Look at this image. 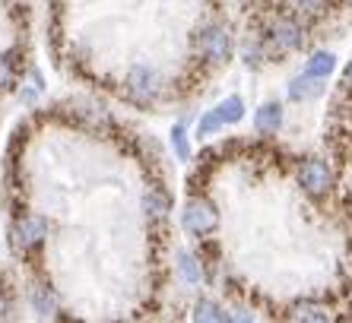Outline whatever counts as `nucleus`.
<instances>
[{"instance_id":"obj_13","label":"nucleus","mask_w":352,"mask_h":323,"mask_svg":"<svg viewBox=\"0 0 352 323\" xmlns=\"http://www.w3.org/2000/svg\"><path fill=\"white\" fill-rule=\"evenodd\" d=\"M333 67H336V57L330 51H314L308 57V64H305V73L314 76V80H327L330 73H333Z\"/></svg>"},{"instance_id":"obj_20","label":"nucleus","mask_w":352,"mask_h":323,"mask_svg":"<svg viewBox=\"0 0 352 323\" xmlns=\"http://www.w3.org/2000/svg\"><path fill=\"white\" fill-rule=\"evenodd\" d=\"M13 86V64L10 57H0V89H10Z\"/></svg>"},{"instance_id":"obj_7","label":"nucleus","mask_w":352,"mask_h":323,"mask_svg":"<svg viewBox=\"0 0 352 323\" xmlns=\"http://www.w3.org/2000/svg\"><path fill=\"white\" fill-rule=\"evenodd\" d=\"M283 124H286V111H283L279 102H263L254 111V130L261 137H276Z\"/></svg>"},{"instance_id":"obj_1","label":"nucleus","mask_w":352,"mask_h":323,"mask_svg":"<svg viewBox=\"0 0 352 323\" xmlns=\"http://www.w3.org/2000/svg\"><path fill=\"white\" fill-rule=\"evenodd\" d=\"M263 45H267V51L276 57H286V54H295V51H302L305 45V25L298 23V19L292 16H276L267 23V29H263Z\"/></svg>"},{"instance_id":"obj_8","label":"nucleus","mask_w":352,"mask_h":323,"mask_svg":"<svg viewBox=\"0 0 352 323\" xmlns=\"http://www.w3.org/2000/svg\"><path fill=\"white\" fill-rule=\"evenodd\" d=\"M289 98L292 102H308V98H318L320 92H324V80H314V76H308V73H298V76H292L286 86Z\"/></svg>"},{"instance_id":"obj_14","label":"nucleus","mask_w":352,"mask_h":323,"mask_svg":"<svg viewBox=\"0 0 352 323\" xmlns=\"http://www.w3.org/2000/svg\"><path fill=\"white\" fill-rule=\"evenodd\" d=\"M292 320L324 323V320H330V307L318 304V301H298V304L292 307Z\"/></svg>"},{"instance_id":"obj_4","label":"nucleus","mask_w":352,"mask_h":323,"mask_svg":"<svg viewBox=\"0 0 352 323\" xmlns=\"http://www.w3.org/2000/svg\"><path fill=\"white\" fill-rule=\"evenodd\" d=\"M298 187H302L308 197L320 200L333 190V168H330L327 159H305L298 165Z\"/></svg>"},{"instance_id":"obj_17","label":"nucleus","mask_w":352,"mask_h":323,"mask_svg":"<svg viewBox=\"0 0 352 323\" xmlns=\"http://www.w3.org/2000/svg\"><path fill=\"white\" fill-rule=\"evenodd\" d=\"M292 10L298 19H318L327 10V0H295Z\"/></svg>"},{"instance_id":"obj_6","label":"nucleus","mask_w":352,"mask_h":323,"mask_svg":"<svg viewBox=\"0 0 352 323\" xmlns=\"http://www.w3.org/2000/svg\"><path fill=\"white\" fill-rule=\"evenodd\" d=\"M45 238H48V222L41 216L16 219V225H13V244H16L19 251H32V247H38Z\"/></svg>"},{"instance_id":"obj_12","label":"nucleus","mask_w":352,"mask_h":323,"mask_svg":"<svg viewBox=\"0 0 352 323\" xmlns=\"http://www.w3.org/2000/svg\"><path fill=\"white\" fill-rule=\"evenodd\" d=\"M213 111L219 114L222 127H232V124H238L241 118H245V102H241V96H226Z\"/></svg>"},{"instance_id":"obj_5","label":"nucleus","mask_w":352,"mask_h":323,"mask_svg":"<svg viewBox=\"0 0 352 323\" xmlns=\"http://www.w3.org/2000/svg\"><path fill=\"white\" fill-rule=\"evenodd\" d=\"M124 89H127L131 102H137V105H153V102L159 98V92H162V80H159L156 70H149V67L140 64L127 73Z\"/></svg>"},{"instance_id":"obj_15","label":"nucleus","mask_w":352,"mask_h":323,"mask_svg":"<svg viewBox=\"0 0 352 323\" xmlns=\"http://www.w3.org/2000/svg\"><path fill=\"white\" fill-rule=\"evenodd\" d=\"M241 60H245V67H261L267 57H270V51H267V45H263V38H245L241 41Z\"/></svg>"},{"instance_id":"obj_9","label":"nucleus","mask_w":352,"mask_h":323,"mask_svg":"<svg viewBox=\"0 0 352 323\" xmlns=\"http://www.w3.org/2000/svg\"><path fill=\"white\" fill-rule=\"evenodd\" d=\"M175 269H178L181 282H188V285L204 282V263H200L190 251H178V257H175Z\"/></svg>"},{"instance_id":"obj_21","label":"nucleus","mask_w":352,"mask_h":323,"mask_svg":"<svg viewBox=\"0 0 352 323\" xmlns=\"http://www.w3.org/2000/svg\"><path fill=\"white\" fill-rule=\"evenodd\" d=\"M343 86L352 92V60H349V67H346V73H343Z\"/></svg>"},{"instance_id":"obj_10","label":"nucleus","mask_w":352,"mask_h":323,"mask_svg":"<svg viewBox=\"0 0 352 323\" xmlns=\"http://www.w3.org/2000/svg\"><path fill=\"white\" fill-rule=\"evenodd\" d=\"M29 301H32V311L38 317H54L58 314V298H54V291H51L48 285H32Z\"/></svg>"},{"instance_id":"obj_18","label":"nucleus","mask_w":352,"mask_h":323,"mask_svg":"<svg viewBox=\"0 0 352 323\" xmlns=\"http://www.w3.org/2000/svg\"><path fill=\"white\" fill-rule=\"evenodd\" d=\"M172 149H175V155H178L181 162H188V159H190L188 127H184V124H175V127H172Z\"/></svg>"},{"instance_id":"obj_2","label":"nucleus","mask_w":352,"mask_h":323,"mask_svg":"<svg viewBox=\"0 0 352 323\" xmlns=\"http://www.w3.org/2000/svg\"><path fill=\"white\" fill-rule=\"evenodd\" d=\"M232 51H235V38H232L229 25L210 23L197 32V54L204 57L206 64H213V67L226 64L232 57Z\"/></svg>"},{"instance_id":"obj_3","label":"nucleus","mask_w":352,"mask_h":323,"mask_svg":"<svg viewBox=\"0 0 352 323\" xmlns=\"http://www.w3.org/2000/svg\"><path fill=\"white\" fill-rule=\"evenodd\" d=\"M181 225H184V232L188 234H194V238H206V234H213L216 225H219V212H216V206L210 200L194 197V200L184 203Z\"/></svg>"},{"instance_id":"obj_19","label":"nucleus","mask_w":352,"mask_h":323,"mask_svg":"<svg viewBox=\"0 0 352 323\" xmlns=\"http://www.w3.org/2000/svg\"><path fill=\"white\" fill-rule=\"evenodd\" d=\"M222 130V121H219V114L216 111H206L200 121H197V137L206 140V137H213V133H219Z\"/></svg>"},{"instance_id":"obj_22","label":"nucleus","mask_w":352,"mask_h":323,"mask_svg":"<svg viewBox=\"0 0 352 323\" xmlns=\"http://www.w3.org/2000/svg\"><path fill=\"white\" fill-rule=\"evenodd\" d=\"M241 3H251V0H241Z\"/></svg>"},{"instance_id":"obj_11","label":"nucleus","mask_w":352,"mask_h":323,"mask_svg":"<svg viewBox=\"0 0 352 323\" xmlns=\"http://www.w3.org/2000/svg\"><path fill=\"white\" fill-rule=\"evenodd\" d=\"M194 320H200V323H229L232 314L222 304H216V301L200 298L194 304Z\"/></svg>"},{"instance_id":"obj_16","label":"nucleus","mask_w":352,"mask_h":323,"mask_svg":"<svg viewBox=\"0 0 352 323\" xmlns=\"http://www.w3.org/2000/svg\"><path fill=\"white\" fill-rule=\"evenodd\" d=\"M143 210H146L149 219H165L168 210H172V203H168V197H165L162 190H149V194L143 197Z\"/></svg>"}]
</instances>
